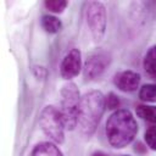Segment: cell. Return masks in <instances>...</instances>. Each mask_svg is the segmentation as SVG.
Here are the masks:
<instances>
[{
    "label": "cell",
    "instance_id": "cell-1",
    "mask_svg": "<svg viewBox=\"0 0 156 156\" xmlns=\"http://www.w3.org/2000/svg\"><path fill=\"white\" fill-rule=\"evenodd\" d=\"M105 133L111 146L122 149L134 140L138 133V124L130 111L121 108L107 118Z\"/></svg>",
    "mask_w": 156,
    "mask_h": 156
},
{
    "label": "cell",
    "instance_id": "cell-2",
    "mask_svg": "<svg viewBox=\"0 0 156 156\" xmlns=\"http://www.w3.org/2000/svg\"><path fill=\"white\" fill-rule=\"evenodd\" d=\"M105 107V96L99 90L87 91L82 96L78 111V127L84 136L90 138L95 133Z\"/></svg>",
    "mask_w": 156,
    "mask_h": 156
},
{
    "label": "cell",
    "instance_id": "cell-3",
    "mask_svg": "<svg viewBox=\"0 0 156 156\" xmlns=\"http://www.w3.org/2000/svg\"><path fill=\"white\" fill-rule=\"evenodd\" d=\"M60 98H61L60 112L62 115L65 127L69 130H73L78 126V111L82 99L78 87L72 82L66 83L65 85H62L60 90Z\"/></svg>",
    "mask_w": 156,
    "mask_h": 156
},
{
    "label": "cell",
    "instance_id": "cell-4",
    "mask_svg": "<svg viewBox=\"0 0 156 156\" xmlns=\"http://www.w3.org/2000/svg\"><path fill=\"white\" fill-rule=\"evenodd\" d=\"M39 126L51 143L62 144L65 140V122L58 108L52 105L46 106L39 117Z\"/></svg>",
    "mask_w": 156,
    "mask_h": 156
},
{
    "label": "cell",
    "instance_id": "cell-5",
    "mask_svg": "<svg viewBox=\"0 0 156 156\" xmlns=\"http://www.w3.org/2000/svg\"><path fill=\"white\" fill-rule=\"evenodd\" d=\"M87 23L95 41H101L106 30V9L100 1H91L85 11Z\"/></svg>",
    "mask_w": 156,
    "mask_h": 156
},
{
    "label": "cell",
    "instance_id": "cell-6",
    "mask_svg": "<svg viewBox=\"0 0 156 156\" xmlns=\"http://www.w3.org/2000/svg\"><path fill=\"white\" fill-rule=\"evenodd\" d=\"M110 63V56L104 51H96L87 57L83 67V76L87 80H93L101 76Z\"/></svg>",
    "mask_w": 156,
    "mask_h": 156
},
{
    "label": "cell",
    "instance_id": "cell-7",
    "mask_svg": "<svg viewBox=\"0 0 156 156\" xmlns=\"http://www.w3.org/2000/svg\"><path fill=\"white\" fill-rule=\"evenodd\" d=\"M82 69V55L78 49H72L61 61L60 73L66 80H71L79 74Z\"/></svg>",
    "mask_w": 156,
    "mask_h": 156
},
{
    "label": "cell",
    "instance_id": "cell-8",
    "mask_svg": "<svg viewBox=\"0 0 156 156\" xmlns=\"http://www.w3.org/2000/svg\"><path fill=\"white\" fill-rule=\"evenodd\" d=\"M115 85L124 91V93H132L135 91L140 83V74L134 71H122L118 72L115 76Z\"/></svg>",
    "mask_w": 156,
    "mask_h": 156
},
{
    "label": "cell",
    "instance_id": "cell-9",
    "mask_svg": "<svg viewBox=\"0 0 156 156\" xmlns=\"http://www.w3.org/2000/svg\"><path fill=\"white\" fill-rule=\"evenodd\" d=\"M30 156H63V154L54 143L43 141L34 146Z\"/></svg>",
    "mask_w": 156,
    "mask_h": 156
},
{
    "label": "cell",
    "instance_id": "cell-10",
    "mask_svg": "<svg viewBox=\"0 0 156 156\" xmlns=\"http://www.w3.org/2000/svg\"><path fill=\"white\" fill-rule=\"evenodd\" d=\"M143 66H144V69L147 74L156 76V45L151 46L146 51V54L144 56Z\"/></svg>",
    "mask_w": 156,
    "mask_h": 156
},
{
    "label": "cell",
    "instance_id": "cell-11",
    "mask_svg": "<svg viewBox=\"0 0 156 156\" xmlns=\"http://www.w3.org/2000/svg\"><path fill=\"white\" fill-rule=\"evenodd\" d=\"M41 27L44 28L45 32L55 34L61 29L62 23L57 17H55L52 15H44L41 17Z\"/></svg>",
    "mask_w": 156,
    "mask_h": 156
},
{
    "label": "cell",
    "instance_id": "cell-12",
    "mask_svg": "<svg viewBox=\"0 0 156 156\" xmlns=\"http://www.w3.org/2000/svg\"><path fill=\"white\" fill-rule=\"evenodd\" d=\"M136 115L139 118L156 123V106H150V105H139L136 107Z\"/></svg>",
    "mask_w": 156,
    "mask_h": 156
},
{
    "label": "cell",
    "instance_id": "cell-13",
    "mask_svg": "<svg viewBox=\"0 0 156 156\" xmlns=\"http://www.w3.org/2000/svg\"><path fill=\"white\" fill-rule=\"evenodd\" d=\"M139 99L146 102H156V84H145L139 90Z\"/></svg>",
    "mask_w": 156,
    "mask_h": 156
},
{
    "label": "cell",
    "instance_id": "cell-14",
    "mask_svg": "<svg viewBox=\"0 0 156 156\" xmlns=\"http://www.w3.org/2000/svg\"><path fill=\"white\" fill-rule=\"evenodd\" d=\"M45 7L51 12L61 13L67 7V1L66 0H48L45 1Z\"/></svg>",
    "mask_w": 156,
    "mask_h": 156
},
{
    "label": "cell",
    "instance_id": "cell-15",
    "mask_svg": "<svg viewBox=\"0 0 156 156\" xmlns=\"http://www.w3.org/2000/svg\"><path fill=\"white\" fill-rule=\"evenodd\" d=\"M144 138H145L146 145L151 150H155L156 151V126H152V127L147 128L146 132H145Z\"/></svg>",
    "mask_w": 156,
    "mask_h": 156
},
{
    "label": "cell",
    "instance_id": "cell-16",
    "mask_svg": "<svg viewBox=\"0 0 156 156\" xmlns=\"http://www.w3.org/2000/svg\"><path fill=\"white\" fill-rule=\"evenodd\" d=\"M105 104L108 110H116L119 106V98L115 93H108L105 98Z\"/></svg>",
    "mask_w": 156,
    "mask_h": 156
},
{
    "label": "cell",
    "instance_id": "cell-17",
    "mask_svg": "<svg viewBox=\"0 0 156 156\" xmlns=\"http://www.w3.org/2000/svg\"><path fill=\"white\" fill-rule=\"evenodd\" d=\"M32 72H33V74H34V77L37 79H45L46 73H48L46 72V68L43 67V66H34L33 69H32Z\"/></svg>",
    "mask_w": 156,
    "mask_h": 156
},
{
    "label": "cell",
    "instance_id": "cell-18",
    "mask_svg": "<svg viewBox=\"0 0 156 156\" xmlns=\"http://www.w3.org/2000/svg\"><path fill=\"white\" fill-rule=\"evenodd\" d=\"M144 146L140 144V143H138L136 145H135V151L136 152H145V149H143Z\"/></svg>",
    "mask_w": 156,
    "mask_h": 156
},
{
    "label": "cell",
    "instance_id": "cell-19",
    "mask_svg": "<svg viewBox=\"0 0 156 156\" xmlns=\"http://www.w3.org/2000/svg\"><path fill=\"white\" fill-rule=\"evenodd\" d=\"M91 156H106V155H105L104 152H101V151H95Z\"/></svg>",
    "mask_w": 156,
    "mask_h": 156
},
{
    "label": "cell",
    "instance_id": "cell-20",
    "mask_svg": "<svg viewBox=\"0 0 156 156\" xmlns=\"http://www.w3.org/2000/svg\"><path fill=\"white\" fill-rule=\"evenodd\" d=\"M124 156H127V155H124Z\"/></svg>",
    "mask_w": 156,
    "mask_h": 156
}]
</instances>
